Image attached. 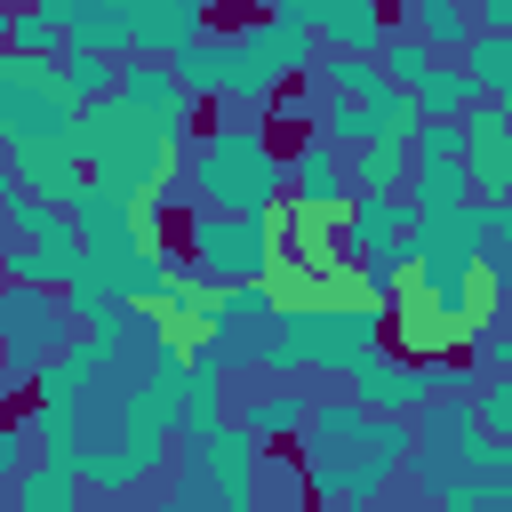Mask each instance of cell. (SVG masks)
<instances>
[{
  "label": "cell",
  "instance_id": "obj_1",
  "mask_svg": "<svg viewBox=\"0 0 512 512\" xmlns=\"http://www.w3.org/2000/svg\"><path fill=\"white\" fill-rule=\"evenodd\" d=\"M296 440H304V488L320 504H344V496L376 504V488L416 456V424L408 416H376L352 392L344 400H320Z\"/></svg>",
  "mask_w": 512,
  "mask_h": 512
},
{
  "label": "cell",
  "instance_id": "obj_2",
  "mask_svg": "<svg viewBox=\"0 0 512 512\" xmlns=\"http://www.w3.org/2000/svg\"><path fill=\"white\" fill-rule=\"evenodd\" d=\"M384 344V304L368 296H312V304H280L264 328V376H344L352 360H368Z\"/></svg>",
  "mask_w": 512,
  "mask_h": 512
},
{
  "label": "cell",
  "instance_id": "obj_3",
  "mask_svg": "<svg viewBox=\"0 0 512 512\" xmlns=\"http://www.w3.org/2000/svg\"><path fill=\"white\" fill-rule=\"evenodd\" d=\"M192 192L200 208H232V216H280L288 200V152H272L264 128L224 120L192 136Z\"/></svg>",
  "mask_w": 512,
  "mask_h": 512
},
{
  "label": "cell",
  "instance_id": "obj_4",
  "mask_svg": "<svg viewBox=\"0 0 512 512\" xmlns=\"http://www.w3.org/2000/svg\"><path fill=\"white\" fill-rule=\"evenodd\" d=\"M72 144H80V168L88 176H104V184H120V192H176V168H184V144H168V136H152L120 96H96V104H80V120H72Z\"/></svg>",
  "mask_w": 512,
  "mask_h": 512
},
{
  "label": "cell",
  "instance_id": "obj_5",
  "mask_svg": "<svg viewBox=\"0 0 512 512\" xmlns=\"http://www.w3.org/2000/svg\"><path fill=\"white\" fill-rule=\"evenodd\" d=\"M184 256H192V272L216 280V288H232V280H272V264H280V224H272V216H232V208H192Z\"/></svg>",
  "mask_w": 512,
  "mask_h": 512
},
{
  "label": "cell",
  "instance_id": "obj_6",
  "mask_svg": "<svg viewBox=\"0 0 512 512\" xmlns=\"http://www.w3.org/2000/svg\"><path fill=\"white\" fill-rule=\"evenodd\" d=\"M80 104L64 96V56H16L0 48V144L16 136H72Z\"/></svg>",
  "mask_w": 512,
  "mask_h": 512
},
{
  "label": "cell",
  "instance_id": "obj_7",
  "mask_svg": "<svg viewBox=\"0 0 512 512\" xmlns=\"http://www.w3.org/2000/svg\"><path fill=\"white\" fill-rule=\"evenodd\" d=\"M296 72H312V32H296L280 16H256V24L232 32V104L264 112V96L288 88Z\"/></svg>",
  "mask_w": 512,
  "mask_h": 512
},
{
  "label": "cell",
  "instance_id": "obj_8",
  "mask_svg": "<svg viewBox=\"0 0 512 512\" xmlns=\"http://www.w3.org/2000/svg\"><path fill=\"white\" fill-rule=\"evenodd\" d=\"M112 96L152 128V136H168V144H192V112H200V96L160 64V56H120V80H112Z\"/></svg>",
  "mask_w": 512,
  "mask_h": 512
},
{
  "label": "cell",
  "instance_id": "obj_9",
  "mask_svg": "<svg viewBox=\"0 0 512 512\" xmlns=\"http://www.w3.org/2000/svg\"><path fill=\"white\" fill-rule=\"evenodd\" d=\"M256 472H264V448L240 424H216V432L192 440V472L184 480H200L216 496V512H256Z\"/></svg>",
  "mask_w": 512,
  "mask_h": 512
},
{
  "label": "cell",
  "instance_id": "obj_10",
  "mask_svg": "<svg viewBox=\"0 0 512 512\" xmlns=\"http://www.w3.org/2000/svg\"><path fill=\"white\" fill-rule=\"evenodd\" d=\"M64 216H72V232H80L88 256H136V248H152V232L136 224V192H120L104 176H80V192L64 200Z\"/></svg>",
  "mask_w": 512,
  "mask_h": 512
},
{
  "label": "cell",
  "instance_id": "obj_11",
  "mask_svg": "<svg viewBox=\"0 0 512 512\" xmlns=\"http://www.w3.org/2000/svg\"><path fill=\"white\" fill-rule=\"evenodd\" d=\"M344 384H352V400L376 408V416H416V408L432 400V368L408 360V352H384V344H376L368 360H352Z\"/></svg>",
  "mask_w": 512,
  "mask_h": 512
},
{
  "label": "cell",
  "instance_id": "obj_12",
  "mask_svg": "<svg viewBox=\"0 0 512 512\" xmlns=\"http://www.w3.org/2000/svg\"><path fill=\"white\" fill-rule=\"evenodd\" d=\"M344 200H352V168H344V152L312 128V136L288 152V208H304V216H344Z\"/></svg>",
  "mask_w": 512,
  "mask_h": 512
},
{
  "label": "cell",
  "instance_id": "obj_13",
  "mask_svg": "<svg viewBox=\"0 0 512 512\" xmlns=\"http://www.w3.org/2000/svg\"><path fill=\"white\" fill-rule=\"evenodd\" d=\"M464 176H472V200H512V120L488 96L464 112Z\"/></svg>",
  "mask_w": 512,
  "mask_h": 512
},
{
  "label": "cell",
  "instance_id": "obj_14",
  "mask_svg": "<svg viewBox=\"0 0 512 512\" xmlns=\"http://www.w3.org/2000/svg\"><path fill=\"white\" fill-rule=\"evenodd\" d=\"M8 176H16V192H40V200L64 208L88 168H80V144L72 136H16L8 144Z\"/></svg>",
  "mask_w": 512,
  "mask_h": 512
},
{
  "label": "cell",
  "instance_id": "obj_15",
  "mask_svg": "<svg viewBox=\"0 0 512 512\" xmlns=\"http://www.w3.org/2000/svg\"><path fill=\"white\" fill-rule=\"evenodd\" d=\"M416 232L408 192H352L344 200V256H400Z\"/></svg>",
  "mask_w": 512,
  "mask_h": 512
},
{
  "label": "cell",
  "instance_id": "obj_16",
  "mask_svg": "<svg viewBox=\"0 0 512 512\" xmlns=\"http://www.w3.org/2000/svg\"><path fill=\"white\" fill-rule=\"evenodd\" d=\"M216 0H128V56H176L192 32H208Z\"/></svg>",
  "mask_w": 512,
  "mask_h": 512
},
{
  "label": "cell",
  "instance_id": "obj_17",
  "mask_svg": "<svg viewBox=\"0 0 512 512\" xmlns=\"http://www.w3.org/2000/svg\"><path fill=\"white\" fill-rule=\"evenodd\" d=\"M168 72H176L200 104H232V32H216V24L192 32V40L168 56Z\"/></svg>",
  "mask_w": 512,
  "mask_h": 512
},
{
  "label": "cell",
  "instance_id": "obj_18",
  "mask_svg": "<svg viewBox=\"0 0 512 512\" xmlns=\"http://www.w3.org/2000/svg\"><path fill=\"white\" fill-rule=\"evenodd\" d=\"M304 416H312V400H304L296 384H264V392H248V400H240V416H232V424H240L256 448H280V440H296V432H304Z\"/></svg>",
  "mask_w": 512,
  "mask_h": 512
},
{
  "label": "cell",
  "instance_id": "obj_19",
  "mask_svg": "<svg viewBox=\"0 0 512 512\" xmlns=\"http://www.w3.org/2000/svg\"><path fill=\"white\" fill-rule=\"evenodd\" d=\"M472 200V176H464V152H416V176H408V208L416 216H448Z\"/></svg>",
  "mask_w": 512,
  "mask_h": 512
},
{
  "label": "cell",
  "instance_id": "obj_20",
  "mask_svg": "<svg viewBox=\"0 0 512 512\" xmlns=\"http://www.w3.org/2000/svg\"><path fill=\"white\" fill-rule=\"evenodd\" d=\"M80 264V240H0V280L24 288H64Z\"/></svg>",
  "mask_w": 512,
  "mask_h": 512
},
{
  "label": "cell",
  "instance_id": "obj_21",
  "mask_svg": "<svg viewBox=\"0 0 512 512\" xmlns=\"http://www.w3.org/2000/svg\"><path fill=\"white\" fill-rule=\"evenodd\" d=\"M344 168H352V192H408V176H416V144H408V136H376V144L344 152Z\"/></svg>",
  "mask_w": 512,
  "mask_h": 512
},
{
  "label": "cell",
  "instance_id": "obj_22",
  "mask_svg": "<svg viewBox=\"0 0 512 512\" xmlns=\"http://www.w3.org/2000/svg\"><path fill=\"white\" fill-rule=\"evenodd\" d=\"M88 48V56H128V0H80L64 16V56Z\"/></svg>",
  "mask_w": 512,
  "mask_h": 512
},
{
  "label": "cell",
  "instance_id": "obj_23",
  "mask_svg": "<svg viewBox=\"0 0 512 512\" xmlns=\"http://www.w3.org/2000/svg\"><path fill=\"white\" fill-rule=\"evenodd\" d=\"M400 24L432 48V56H456L480 24H472V0H400Z\"/></svg>",
  "mask_w": 512,
  "mask_h": 512
},
{
  "label": "cell",
  "instance_id": "obj_24",
  "mask_svg": "<svg viewBox=\"0 0 512 512\" xmlns=\"http://www.w3.org/2000/svg\"><path fill=\"white\" fill-rule=\"evenodd\" d=\"M8 504H16V512H80V472L32 456V464L8 480Z\"/></svg>",
  "mask_w": 512,
  "mask_h": 512
},
{
  "label": "cell",
  "instance_id": "obj_25",
  "mask_svg": "<svg viewBox=\"0 0 512 512\" xmlns=\"http://www.w3.org/2000/svg\"><path fill=\"white\" fill-rule=\"evenodd\" d=\"M0 240H80V232H72V216H64L56 200L8 192V200H0Z\"/></svg>",
  "mask_w": 512,
  "mask_h": 512
},
{
  "label": "cell",
  "instance_id": "obj_26",
  "mask_svg": "<svg viewBox=\"0 0 512 512\" xmlns=\"http://www.w3.org/2000/svg\"><path fill=\"white\" fill-rule=\"evenodd\" d=\"M24 432H32V448L48 456V464H80V400H40L32 416H24Z\"/></svg>",
  "mask_w": 512,
  "mask_h": 512
},
{
  "label": "cell",
  "instance_id": "obj_27",
  "mask_svg": "<svg viewBox=\"0 0 512 512\" xmlns=\"http://www.w3.org/2000/svg\"><path fill=\"white\" fill-rule=\"evenodd\" d=\"M408 96H416V112H424V120H464V112L480 104V88L464 80V64H448V56H440V64H432Z\"/></svg>",
  "mask_w": 512,
  "mask_h": 512
},
{
  "label": "cell",
  "instance_id": "obj_28",
  "mask_svg": "<svg viewBox=\"0 0 512 512\" xmlns=\"http://www.w3.org/2000/svg\"><path fill=\"white\" fill-rule=\"evenodd\" d=\"M376 64H384V80H392V88H416V80H424L440 56H432V48H424L408 24H384V40H376Z\"/></svg>",
  "mask_w": 512,
  "mask_h": 512
},
{
  "label": "cell",
  "instance_id": "obj_29",
  "mask_svg": "<svg viewBox=\"0 0 512 512\" xmlns=\"http://www.w3.org/2000/svg\"><path fill=\"white\" fill-rule=\"evenodd\" d=\"M448 64H464V80H472L480 96H496V88H504V72H512V40H504V32H472Z\"/></svg>",
  "mask_w": 512,
  "mask_h": 512
},
{
  "label": "cell",
  "instance_id": "obj_30",
  "mask_svg": "<svg viewBox=\"0 0 512 512\" xmlns=\"http://www.w3.org/2000/svg\"><path fill=\"white\" fill-rule=\"evenodd\" d=\"M320 136H328L336 152H360V144H376V112H368L360 96H328V104H320Z\"/></svg>",
  "mask_w": 512,
  "mask_h": 512
},
{
  "label": "cell",
  "instance_id": "obj_31",
  "mask_svg": "<svg viewBox=\"0 0 512 512\" xmlns=\"http://www.w3.org/2000/svg\"><path fill=\"white\" fill-rule=\"evenodd\" d=\"M312 72H320L328 96H360V104L384 88V64H376V56H336V48H328V64H312Z\"/></svg>",
  "mask_w": 512,
  "mask_h": 512
},
{
  "label": "cell",
  "instance_id": "obj_32",
  "mask_svg": "<svg viewBox=\"0 0 512 512\" xmlns=\"http://www.w3.org/2000/svg\"><path fill=\"white\" fill-rule=\"evenodd\" d=\"M112 80H120V56H88V48H72V56H64V96H72V104L112 96Z\"/></svg>",
  "mask_w": 512,
  "mask_h": 512
},
{
  "label": "cell",
  "instance_id": "obj_33",
  "mask_svg": "<svg viewBox=\"0 0 512 512\" xmlns=\"http://www.w3.org/2000/svg\"><path fill=\"white\" fill-rule=\"evenodd\" d=\"M472 408H480L488 440H496V448H512V360H496V368L480 376V400H472Z\"/></svg>",
  "mask_w": 512,
  "mask_h": 512
},
{
  "label": "cell",
  "instance_id": "obj_34",
  "mask_svg": "<svg viewBox=\"0 0 512 512\" xmlns=\"http://www.w3.org/2000/svg\"><path fill=\"white\" fill-rule=\"evenodd\" d=\"M8 48L16 56H64V24L40 8H8Z\"/></svg>",
  "mask_w": 512,
  "mask_h": 512
},
{
  "label": "cell",
  "instance_id": "obj_35",
  "mask_svg": "<svg viewBox=\"0 0 512 512\" xmlns=\"http://www.w3.org/2000/svg\"><path fill=\"white\" fill-rule=\"evenodd\" d=\"M368 112H376V136H416V128H424L416 96H408V88H392V80H384V88L368 96Z\"/></svg>",
  "mask_w": 512,
  "mask_h": 512
},
{
  "label": "cell",
  "instance_id": "obj_36",
  "mask_svg": "<svg viewBox=\"0 0 512 512\" xmlns=\"http://www.w3.org/2000/svg\"><path fill=\"white\" fill-rule=\"evenodd\" d=\"M320 104H328V88H296V80L264 96V112H272V120H304V128H320Z\"/></svg>",
  "mask_w": 512,
  "mask_h": 512
},
{
  "label": "cell",
  "instance_id": "obj_37",
  "mask_svg": "<svg viewBox=\"0 0 512 512\" xmlns=\"http://www.w3.org/2000/svg\"><path fill=\"white\" fill-rule=\"evenodd\" d=\"M400 280H408V256H360V296L368 304H392Z\"/></svg>",
  "mask_w": 512,
  "mask_h": 512
},
{
  "label": "cell",
  "instance_id": "obj_38",
  "mask_svg": "<svg viewBox=\"0 0 512 512\" xmlns=\"http://www.w3.org/2000/svg\"><path fill=\"white\" fill-rule=\"evenodd\" d=\"M24 448H32V432H24V424H8V416H0V480H16V472H24V464H32V456H24Z\"/></svg>",
  "mask_w": 512,
  "mask_h": 512
},
{
  "label": "cell",
  "instance_id": "obj_39",
  "mask_svg": "<svg viewBox=\"0 0 512 512\" xmlns=\"http://www.w3.org/2000/svg\"><path fill=\"white\" fill-rule=\"evenodd\" d=\"M472 24H480V32H504V40H512V0H472Z\"/></svg>",
  "mask_w": 512,
  "mask_h": 512
},
{
  "label": "cell",
  "instance_id": "obj_40",
  "mask_svg": "<svg viewBox=\"0 0 512 512\" xmlns=\"http://www.w3.org/2000/svg\"><path fill=\"white\" fill-rule=\"evenodd\" d=\"M16 8H40V16H56V24H64V16L80 8V0H16Z\"/></svg>",
  "mask_w": 512,
  "mask_h": 512
},
{
  "label": "cell",
  "instance_id": "obj_41",
  "mask_svg": "<svg viewBox=\"0 0 512 512\" xmlns=\"http://www.w3.org/2000/svg\"><path fill=\"white\" fill-rule=\"evenodd\" d=\"M488 104H496V112H504V120H512V72H504V88H496V96H488Z\"/></svg>",
  "mask_w": 512,
  "mask_h": 512
},
{
  "label": "cell",
  "instance_id": "obj_42",
  "mask_svg": "<svg viewBox=\"0 0 512 512\" xmlns=\"http://www.w3.org/2000/svg\"><path fill=\"white\" fill-rule=\"evenodd\" d=\"M328 512H368V504H360V496H344V504H328Z\"/></svg>",
  "mask_w": 512,
  "mask_h": 512
},
{
  "label": "cell",
  "instance_id": "obj_43",
  "mask_svg": "<svg viewBox=\"0 0 512 512\" xmlns=\"http://www.w3.org/2000/svg\"><path fill=\"white\" fill-rule=\"evenodd\" d=\"M0 48H8V8H0Z\"/></svg>",
  "mask_w": 512,
  "mask_h": 512
},
{
  "label": "cell",
  "instance_id": "obj_44",
  "mask_svg": "<svg viewBox=\"0 0 512 512\" xmlns=\"http://www.w3.org/2000/svg\"><path fill=\"white\" fill-rule=\"evenodd\" d=\"M0 512H16V504H8V480H0Z\"/></svg>",
  "mask_w": 512,
  "mask_h": 512
},
{
  "label": "cell",
  "instance_id": "obj_45",
  "mask_svg": "<svg viewBox=\"0 0 512 512\" xmlns=\"http://www.w3.org/2000/svg\"><path fill=\"white\" fill-rule=\"evenodd\" d=\"M504 248H512V232H504Z\"/></svg>",
  "mask_w": 512,
  "mask_h": 512
},
{
  "label": "cell",
  "instance_id": "obj_46",
  "mask_svg": "<svg viewBox=\"0 0 512 512\" xmlns=\"http://www.w3.org/2000/svg\"><path fill=\"white\" fill-rule=\"evenodd\" d=\"M280 512H296V504H280Z\"/></svg>",
  "mask_w": 512,
  "mask_h": 512
},
{
  "label": "cell",
  "instance_id": "obj_47",
  "mask_svg": "<svg viewBox=\"0 0 512 512\" xmlns=\"http://www.w3.org/2000/svg\"><path fill=\"white\" fill-rule=\"evenodd\" d=\"M168 512H184V504H168Z\"/></svg>",
  "mask_w": 512,
  "mask_h": 512
},
{
  "label": "cell",
  "instance_id": "obj_48",
  "mask_svg": "<svg viewBox=\"0 0 512 512\" xmlns=\"http://www.w3.org/2000/svg\"><path fill=\"white\" fill-rule=\"evenodd\" d=\"M0 200H8V192H0Z\"/></svg>",
  "mask_w": 512,
  "mask_h": 512
}]
</instances>
